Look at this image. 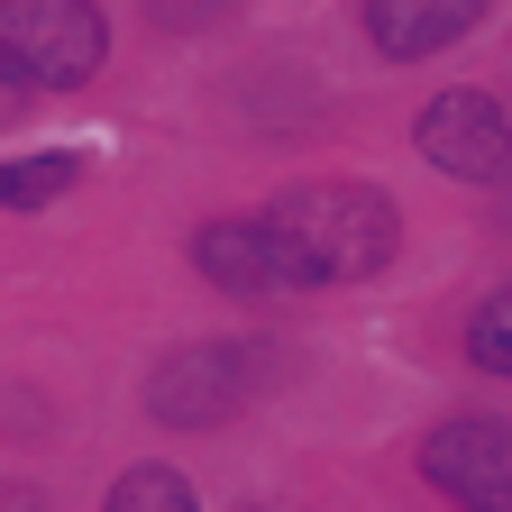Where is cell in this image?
I'll use <instances>...</instances> for the list:
<instances>
[{
  "label": "cell",
  "instance_id": "obj_1",
  "mask_svg": "<svg viewBox=\"0 0 512 512\" xmlns=\"http://www.w3.org/2000/svg\"><path fill=\"white\" fill-rule=\"evenodd\" d=\"M266 220L284 229L293 266L311 284H366L384 256H394V238H403L394 202H384L375 183H293Z\"/></svg>",
  "mask_w": 512,
  "mask_h": 512
},
{
  "label": "cell",
  "instance_id": "obj_2",
  "mask_svg": "<svg viewBox=\"0 0 512 512\" xmlns=\"http://www.w3.org/2000/svg\"><path fill=\"white\" fill-rule=\"evenodd\" d=\"M110 28L92 0H0V74L28 92H74L101 74Z\"/></svg>",
  "mask_w": 512,
  "mask_h": 512
},
{
  "label": "cell",
  "instance_id": "obj_3",
  "mask_svg": "<svg viewBox=\"0 0 512 512\" xmlns=\"http://www.w3.org/2000/svg\"><path fill=\"white\" fill-rule=\"evenodd\" d=\"M256 375H266V357H256V348H183V357L156 366L147 412L174 421V430H211V421H229V412L256 394Z\"/></svg>",
  "mask_w": 512,
  "mask_h": 512
},
{
  "label": "cell",
  "instance_id": "obj_4",
  "mask_svg": "<svg viewBox=\"0 0 512 512\" xmlns=\"http://www.w3.org/2000/svg\"><path fill=\"white\" fill-rule=\"evenodd\" d=\"M421 476H430L448 503H458V512H512V421L467 412V421L430 430Z\"/></svg>",
  "mask_w": 512,
  "mask_h": 512
},
{
  "label": "cell",
  "instance_id": "obj_5",
  "mask_svg": "<svg viewBox=\"0 0 512 512\" xmlns=\"http://www.w3.org/2000/svg\"><path fill=\"white\" fill-rule=\"evenodd\" d=\"M421 156L439 165V174H467V183H503L512 174V119H503V101H485V92H439L430 110H421Z\"/></svg>",
  "mask_w": 512,
  "mask_h": 512
},
{
  "label": "cell",
  "instance_id": "obj_6",
  "mask_svg": "<svg viewBox=\"0 0 512 512\" xmlns=\"http://www.w3.org/2000/svg\"><path fill=\"white\" fill-rule=\"evenodd\" d=\"M192 266H202L220 293H247V302H275V293H311V275L293 266V247L275 220H211L192 238Z\"/></svg>",
  "mask_w": 512,
  "mask_h": 512
},
{
  "label": "cell",
  "instance_id": "obj_7",
  "mask_svg": "<svg viewBox=\"0 0 512 512\" xmlns=\"http://www.w3.org/2000/svg\"><path fill=\"white\" fill-rule=\"evenodd\" d=\"M485 19V0H366V37L384 55H439V46H458L467 28Z\"/></svg>",
  "mask_w": 512,
  "mask_h": 512
},
{
  "label": "cell",
  "instance_id": "obj_8",
  "mask_svg": "<svg viewBox=\"0 0 512 512\" xmlns=\"http://www.w3.org/2000/svg\"><path fill=\"white\" fill-rule=\"evenodd\" d=\"M74 156H19V165H0V211H46L55 192H74Z\"/></svg>",
  "mask_w": 512,
  "mask_h": 512
},
{
  "label": "cell",
  "instance_id": "obj_9",
  "mask_svg": "<svg viewBox=\"0 0 512 512\" xmlns=\"http://www.w3.org/2000/svg\"><path fill=\"white\" fill-rule=\"evenodd\" d=\"M101 512H192V485H183L174 467H128Z\"/></svg>",
  "mask_w": 512,
  "mask_h": 512
},
{
  "label": "cell",
  "instance_id": "obj_10",
  "mask_svg": "<svg viewBox=\"0 0 512 512\" xmlns=\"http://www.w3.org/2000/svg\"><path fill=\"white\" fill-rule=\"evenodd\" d=\"M467 357H476L485 375H512V284L476 302V320H467Z\"/></svg>",
  "mask_w": 512,
  "mask_h": 512
}]
</instances>
